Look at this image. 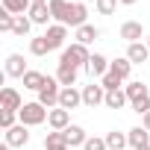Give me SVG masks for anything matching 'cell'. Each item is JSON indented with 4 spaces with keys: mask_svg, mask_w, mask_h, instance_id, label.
<instances>
[{
    "mask_svg": "<svg viewBox=\"0 0 150 150\" xmlns=\"http://www.w3.org/2000/svg\"><path fill=\"white\" fill-rule=\"evenodd\" d=\"M88 59H91V53H88V47L86 44H80V41H74V44H68L65 50H62V56H59V65H68V68H86L88 65Z\"/></svg>",
    "mask_w": 150,
    "mask_h": 150,
    "instance_id": "obj_1",
    "label": "cell"
},
{
    "mask_svg": "<svg viewBox=\"0 0 150 150\" xmlns=\"http://www.w3.org/2000/svg\"><path fill=\"white\" fill-rule=\"evenodd\" d=\"M47 118H50V109H44L38 100H35V103H24L21 112H18V121H21L24 127H38V124H44Z\"/></svg>",
    "mask_w": 150,
    "mask_h": 150,
    "instance_id": "obj_2",
    "label": "cell"
},
{
    "mask_svg": "<svg viewBox=\"0 0 150 150\" xmlns=\"http://www.w3.org/2000/svg\"><path fill=\"white\" fill-rule=\"evenodd\" d=\"M59 94H62V86L56 77H44V86L38 88V103L44 109H56L59 106Z\"/></svg>",
    "mask_w": 150,
    "mask_h": 150,
    "instance_id": "obj_3",
    "label": "cell"
},
{
    "mask_svg": "<svg viewBox=\"0 0 150 150\" xmlns=\"http://www.w3.org/2000/svg\"><path fill=\"white\" fill-rule=\"evenodd\" d=\"M100 103H106V88H103L100 83H94V80H91V86H86V88H83V106L94 109V106H100Z\"/></svg>",
    "mask_w": 150,
    "mask_h": 150,
    "instance_id": "obj_4",
    "label": "cell"
},
{
    "mask_svg": "<svg viewBox=\"0 0 150 150\" xmlns=\"http://www.w3.org/2000/svg\"><path fill=\"white\" fill-rule=\"evenodd\" d=\"M27 62H24V56L21 53H9L6 56V77H12V80H24L27 77Z\"/></svg>",
    "mask_w": 150,
    "mask_h": 150,
    "instance_id": "obj_5",
    "label": "cell"
},
{
    "mask_svg": "<svg viewBox=\"0 0 150 150\" xmlns=\"http://www.w3.org/2000/svg\"><path fill=\"white\" fill-rule=\"evenodd\" d=\"M86 71H88V77H91V80H103L106 74H109V59H106L103 53H91Z\"/></svg>",
    "mask_w": 150,
    "mask_h": 150,
    "instance_id": "obj_6",
    "label": "cell"
},
{
    "mask_svg": "<svg viewBox=\"0 0 150 150\" xmlns=\"http://www.w3.org/2000/svg\"><path fill=\"white\" fill-rule=\"evenodd\" d=\"M47 41H50V50H65V38H68V27L65 24H53L44 30Z\"/></svg>",
    "mask_w": 150,
    "mask_h": 150,
    "instance_id": "obj_7",
    "label": "cell"
},
{
    "mask_svg": "<svg viewBox=\"0 0 150 150\" xmlns=\"http://www.w3.org/2000/svg\"><path fill=\"white\" fill-rule=\"evenodd\" d=\"M59 106L62 109H77V106H83V91H77V86H71V88H62V94H59Z\"/></svg>",
    "mask_w": 150,
    "mask_h": 150,
    "instance_id": "obj_8",
    "label": "cell"
},
{
    "mask_svg": "<svg viewBox=\"0 0 150 150\" xmlns=\"http://www.w3.org/2000/svg\"><path fill=\"white\" fill-rule=\"evenodd\" d=\"M21 106H24V100H21V94L15 91V88H3L0 91V109H9V112H21Z\"/></svg>",
    "mask_w": 150,
    "mask_h": 150,
    "instance_id": "obj_9",
    "label": "cell"
},
{
    "mask_svg": "<svg viewBox=\"0 0 150 150\" xmlns=\"http://www.w3.org/2000/svg\"><path fill=\"white\" fill-rule=\"evenodd\" d=\"M27 15H30V21H33L35 27H47V21L53 18V15H50V3H33Z\"/></svg>",
    "mask_w": 150,
    "mask_h": 150,
    "instance_id": "obj_10",
    "label": "cell"
},
{
    "mask_svg": "<svg viewBox=\"0 0 150 150\" xmlns=\"http://www.w3.org/2000/svg\"><path fill=\"white\" fill-rule=\"evenodd\" d=\"M141 35H144V27H141L138 21H124V24H121V38H124L127 44L141 41Z\"/></svg>",
    "mask_w": 150,
    "mask_h": 150,
    "instance_id": "obj_11",
    "label": "cell"
},
{
    "mask_svg": "<svg viewBox=\"0 0 150 150\" xmlns=\"http://www.w3.org/2000/svg\"><path fill=\"white\" fill-rule=\"evenodd\" d=\"M3 141L12 144V147H24V144H30V132H27L24 124H15L12 129H6V138Z\"/></svg>",
    "mask_w": 150,
    "mask_h": 150,
    "instance_id": "obj_12",
    "label": "cell"
},
{
    "mask_svg": "<svg viewBox=\"0 0 150 150\" xmlns=\"http://www.w3.org/2000/svg\"><path fill=\"white\" fill-rule=\"evenodd\" d=\"M62 132H65L68 147H86V141H88V135H86V129H83L80 124H71V127L62 129Z\"/></svg>",
    "mask_w": 150,
    "mask_h": 150,
    "instance_id": "obj_13",
    "label": "cell"
},
{
    "mask_svg": "<svg viewBox=\"0 0 150 150\" xmlns=\"http://www.w3.org/2000/svg\"><path fill=\"white\" fill-rule=\"evenodd\" d=\"M47 124H50L53 129H68V127H71V112H68V109H62V106H56V109H50Z\"/></svg>",
    "mask_w": 150,
    "mask_h": 150,
    "instance_id": "obj_14",
    "label": "cell"
},
{
    "mask_svg": "<svg viewBox=\"0 0 150 150\" xmlns=\"http://www.w3.org/2000/svg\"><path fill=\"white\" fill-rule=\"evenodd\" d=\"M147 56H150V47H147V44H141V41H135V44H129V47H127V59H129L132 65H144V62H147Z\"/></svg>",
    "mask_w": 150,
    "mask_h": 150,
    "instance_id": "obj_15",
    "label": "cell"
},
{
    "mask_svg": "<svg viewBox=\"0 0 150 150\" xmlns=\"http://www.w3.org/2000/svg\"><path fill=\"white\" fill-rule=\"evenodd\" d=\"M127 138H129V147H132V150H138V147H147V144H150V132H147L144 127H132V129L127 132Z\"/></svg>",
    "mask_w": 150,
    "mask_h": 150,
    "instance_id": "obj_16",
    "label": "cell"
},
{
    "mask_svg": "<svg viewBox=\"0 0 150 150\" xmlns=\"http://www.w3.org/2000/svg\"><path fill=\"white\" fill-rule=\"evenodd\" d=\"M44 150H71L68 141H65V132L62 129H53L44 135Z\"/></svg>",
    "mask_w": 150,
    "mask_h": 150,
    "instance_id": "obj_17",
    "label": "cell"
},
{
    "mask_svg": "<svg viewBox=\"0 0 150 150\" xmlns=\"http://www.w3.org/2000/svg\"><path fill=\"white\" fill-rule=\"evenodd\" d=\"M68 12H71V0H50V15L56 24H65Z\"/></svg>",
    "mask_w": 150,
    "mask_h": 150,
    "instance_id": "obj_18",
    "label": "cell"
},
{
    "mask_svg": "<svg viewBox=\"0 0 150 150\" xmlns=\"http://www.w3.org/2000/svg\"><path fill=\"white\" fill-rule=\"evenodd\" d=\"M56 80L62 88H71V86H77V68H68V65H59L56 71Z\"/></svg>",
    "mask_w": 150,
    "mask_h": 150,
    "instance_id": "obj_19",
    "label": "cell"
},
{
    "mask_svg": "<svg viewBox=\"0 0 150 150\" xmlns=\"http://www.w3.org/2000/svg\"><path fill=\"white\" fill-rule=\"evenodd\" d=\"M103 138H106V147H109V150H124V147L129 144L127 132H118V129H109Z\"/></svg>",
    "mask_w": 150,
    "mask_h": 150,
    "instance_id": "obj_20",
    "label": "cell"
},
{
    "mask_svg": "<svg viewBox=\"0 0 150 150\" xmlns=\"http://www.w3.org/2000/svg\"><path fill=\"white\" fill-rule=\"evenodd\" d=\"M109 71L115 74V77H121V80H129V71H132V62H129L127 56H121V59L109 62Z\"/></svg>",
    "mask_w": 150,
    "mask_h": 150,
    "instance_id": "obj_21",
    "label": "cell"
},
{
    "mask_svg": "<svg viewBox=\"0 0 150 150\" xmlns=\"http://www.w3.org/2000/svg\"><path fill=\"white\" fill-rule=\"evenodd\" d=\"M97 38H100V30H97V27H91V24H86V27H80V30H77V41H80V44H86V47H88L91 41H97Z\"/></svg>",
    "mask_w": 150,
    "mask_h": 150,
    "instance_id": "obj_22",
    "label": "cell"
},
{
    "mask_svg": "<svg viewBox=\"0 0 150 150\" xmlns=\"http://www.w3.org/2000/svg\"><path fill=\"white\" fill-rule=\"evenodd\" d=\"M124 91H127L129 103H135V100H141V97H147V94H150V91H147V86H144V83H138V80H135V83H127V86H124Z\"/></svg>",
    "mask_w": 150,
    "mask_h": 150,
    "instance_id": "obj_23",
    "label": "cell"
},
{
    "mask_svg": "<svg viewBox=\"0 0 150 150\" xmlns=\"http://www.w3.org/2000/svg\"><path fill=\"white\" fill-rule=\"evenodd\" d=\"M127 100H129V97H127L124 88H112V91H106V106H109V109H124Z\"/></svg>",
    "mask_w": 150,
    "mask_h": 150,
    "instance_id": "obj_24",
    "label": "cell"
},
{
    "mask_svg": "<svg viewBox=\"0 0 150 150\" xmlns=\"http://www.w3.org/2000/svg\"><path fill=\"white\" fill-rule=\"evenodd\" d=\"M30 6H33V0H3V9L12 15H27Z\"/></svg>",
    "mask_w": 150,
    "mask_h": 150,
    "instance_id": "obj_25",
    "label": "cell"
},
{
    "mask_svg": "<svg viewBox=\"0 0 150 150\" xmlns=\"http://www.w3.org/2000/svg\"><path fill=\"white\" fill-rule=\"evenodd\" d=\"M30 53H33V56H47V53H50V41H47V35H35V38L30 41Z\"/></svg>",
    "mask_w": 150,
    "mask_h": 150,
    "instance_id": "obj_26",
    "label": "cell"
},
{
    "mask_svg": "<svg viewBox=\"0 0 150 150\" xmlns=\"http://www.w3.org/2000/svg\"><path fill=\"white\" fill-rule=\"evenodd\" d=\"M33 30V21H30V15H15V27H12V35H27Z\"/></svg>",
    "mask_w": 150,
    "mask_h": 150,
    "instance_id": "obj_27",
    "label": "cell"
},
{
    "mask_svg": "<svg viewBox=\"0 0 150 150\" xmlns=\"http://www.w3.org/2000/svg\"><path fill=\"white\" fill-rule=\"evenodd\" d=\"M41 86H44V74H38V71H27V77H24V88L38 91Z\"/></svg>",
    "mask_w": 150,
    "mask_h": 150,
    "instance_id": "obj_28",
    "label": "cell"
},
{
    "mask_svg": "<svg viewBox=\"0 0 150 150\" xmlns=\"http://www.w3.org/2000/svg\"><path fill=\"white\" fill-rule=\"evenodd\" d=\"M15 124H21V121H18V112H9V109L0 112V127H3V129H12Z\"/></svg>",
    "mask_w": 150,
    "mask_h": 150,
    "instance_id": "obj_29",
    "label": "cell"
},
{
    "mask_svg": "<svg viewBox=\"0 0 150 150\" xmlns=\"http://www.w3.org/2000/svg\"><path fill=\"white\" fill-rule=\"evenodd\" d=\"M12 27H15V15L0 9V33H12Z\"/></svg>",
    "mask_w": 150,
    "mask_h": 150,
    "instance_id": "obj_30",
    "label": "cell"
},
{
    "mask_svg": "<svg viewBox=\"0 0 150 150\" xmlns=\"http://www.w3.org/2000/svg\"><path fill=\"white\" fill-rule=\"evenodd\" d=\"M121 83H124V80H121V77H115V74H112V71H109V74H106V77L100 80V86H103L106 91H112V88H121Z\"/></svg>",
    "mask_w": 150,
    "mask_h": 150,
    "instance_id": "obj_31",
    "label": "cell"
},
{
    "mask_svg": "<svg viewBox=\"0 0 150 150\" xmlns=\"http://www.w3.org/2000/svg\"><path fill=\"white\" fill-rule=\"evenodd\" d=\"M118 9V0H97V12L100 15H112Z\"/></svg>",
    "mask_w": 150,
    "mask_h": 150,
    "instance_id": "obj_32",
    "label": "cell"
},
{
    "mask_svg": "<svg viewBox=\"0 0 150 150\" xmlns=\"http://www.w3.org/2000/svg\"><path fill=\"white\" fill-rule=\"evenodd\" d=\"M83 150H109V147H106V138H94V135H88V141H86Z\"/></svg>",
    "mask_w": 150,
    "mask_h": 150,
    "instance_id": "obj_33",
    "label": "cell"
},
{
    "mask_svg": "<svg viewBox=\"0 0 150 150\" xmlns=\"http://www.w3.org/2000/svg\"><path fill=\"white\" fill-rule=\"evenodd\" d=\"M132 112L147 115V112H150V94H147V97H141V100H135V103H132Z\"/></svg>",
    "mask_w": 150,
    "mask_h": 150,
    "instance_id": "obj_34",
    "label": "cell"
},
{
    "mask_svg": "<svg viewBox=\"0 0 150 150\" xmlns=\"http://www.w3.org/2000/svg\"><path fill=\"white\" fill-rule=\"evenodd\" d=\"M141 127L150 132V112H147V115H141Z\"/></svg>",
    "mask_w": 150,
    "mask_h": 150,
    "instance_id": "obj_35",
    "label": "cell"
},
{
    "mask_svg": "<svg viewBox=\"0 0 150 150\" xmlns=\"http://www.w3.org/2000/svg\"><path fill=\"white\" fill-rule=\"evenodd\" d=\"M118 3H124V6H132V3H138V0H118Z\"/></svg>",
    "mask_w": 150,
    "mask_h": 150,
    "instance_id": "obj_36",
    "label": "cell"
},
{
    "mask_svg": "<svg viewBox=\"0 0 150 150\" xmlns=\"http://www.w3.org/2000/svg\"><path fill=\"white\" fill-rule=\"evenodd\" d=\"M0 150H12V144H6V141H3V144H0Z\"/></svg>",
    "mask_w": 150,
    "mask_h": 150,
    "instance_id": "obj_37",
    "label": "cell"
},
{
    "mask_svg": "<svg viewBox=\"0 0 150 150\" xmlns=\"http://www.w3.org/2000/svg\"><path fill=\"white\" fill-rule=\"evenodd\" d=\"M33 3H50V0H33Z\"/></svg>",
    "mask_w": 150,
    "mask_h": 150,
    "instance_id": "obj_38",
    "label": "cell"
},
{
    "mask_svg": "<svg viewBox=\"0 0 150 150\" xmlns=\"http://www.w3.org/2000/svg\"><path fill=\"white\" fill-rule=\"evenodd\" d=\"M144 44H147V47H150V35H147V41H144Z\"/></svg>",
    "mask_w": 150,
    "mask_h": 150,
    "instance_id": "obj_39",
    "label": "cell"
},
{
    "mask_svg": "<svg viewBox=\"0 0 150 150\" xmlns=\"http://www.w3.org/2000/svg\"><path fill=\"white\" fill-rule=\"evenodd\" d=\"M138 150H150V144H147V147H138Z\"/></svg>",
    "mask_w": 150,
    "mask_h": 150,
    "instance_id": "obj_40",
    "label": "cell"
},
{
    "mask_svg": "<svg viewBox=\"0 0 150 150\" xmlns=\"http://www.w3.org/2000/svg\"><path fill=\"white\" fill-rule=\"evenodd\" d=\"M71 3H83V0H71Z\"/></svg>",
    "mask_w": 150,
    "mask_h": 150,
    "instance_id": "obj_41",
    "label": "cell"
}]
</instances>
